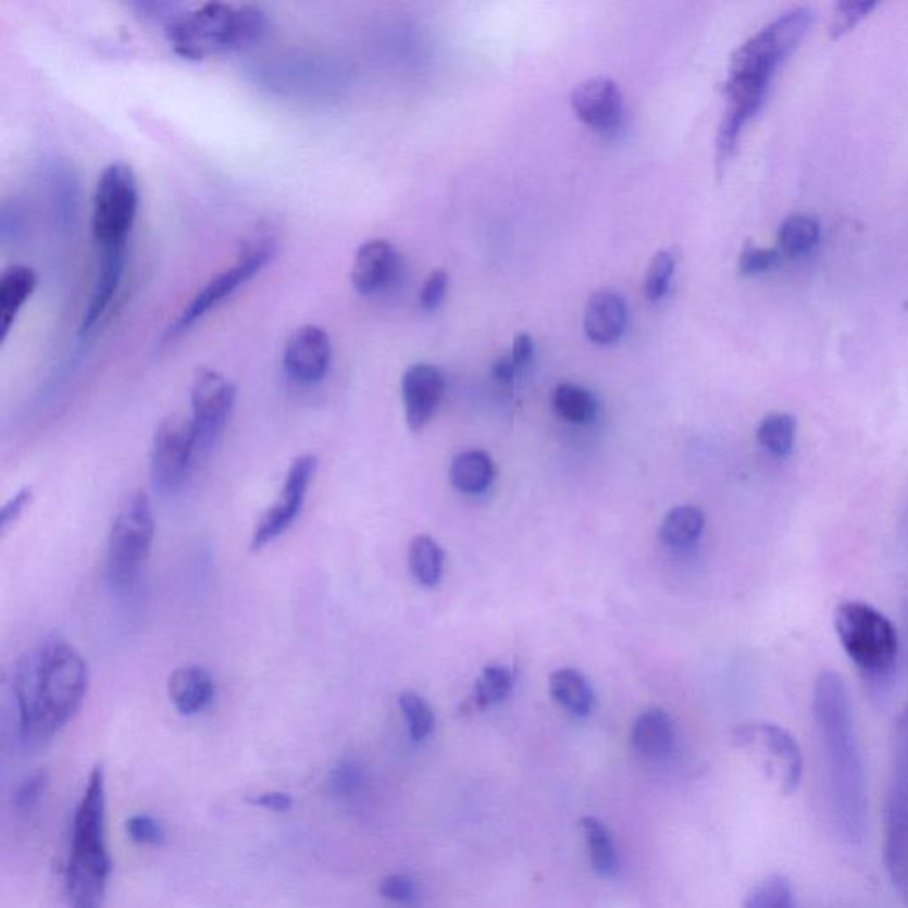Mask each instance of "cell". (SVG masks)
Returning a JSON list of instances; mask_svg holds the SVG:
<instances>
[{
    "mask_svg": "<svg viewBox=\"0 0 908 908\" xmlns=\"http://www.w3.org/2000/svg\"><path fill=\"white\" fill-rule=\"evenodd\" d=\"M812 716L822 749L829 823L843 843L860 845L868 831V781L850 694L839 674L825 671L818 676Z\"/></svg>",
    "mask_w": 908,
    "mask_h": 908,
    "instance_id": "6da1fadb",
    "label": "cell"
},
{
    "mask_svg": "<svg viewBox=\"0 0 908 908\" xmlns=\"http://www.w3.org/2000/svg\"><path fill=\"white\" fill-rule=\"evenodd\" d=\"M87 688L89 669L75 646L52 637L27 649L13 673L22 741L29 745L52 741L83 708Z\"/></svg>",
    "mask_w": 908,
    "mask_h": 908,
    "instance_id": "7a4b0ae2",
    "label": "cell"
},
{
    "mask_svg": "<svg viewBox=\"0 0 908 908\" xmlns=\"http://www.w3.org/2000/svg\"><path fill=\"white\" fill-rule=\"evenodd\" d=\"M811 24L809 8H793L736 50L724 84L726 114L747 125L761 111L775 72L806 38Z\"/></svg>",
    "mask_w": 908,
    "mask_h": 908,
    "instance_id": "3957f363",
    "label": "cell"
},
{
    "mask_svg": "<svg viewBox=\"0 0 908 908\" xmlns=\"http://www.w3.org/2000/svg\"><path fill=\"white\" fill-rule=\"evenodd\" d=\"M269 29V13L261 5L208 2L173 16L165 34L179 58L201 61L250 49Z\"/></svg>",
    "mask_w": 908,
    "mask_h": 908,
    "instance_id": "277c9868",
    "label": "cell"
},
{
    "mask_svg": "<svg viewBox=\"0 0 908 908\" xmlns=\"http://www.w3.org/2000/svg\"><path fill=\"white\" fill-rule=\"evenodd\" d=\"M72 856L66 866V891L72 894L103 893L111 875L105 846V774L92 769L83 803L73 820Z\"/></svg>",
    "mask_w": 908,
    "mask_h": 908,
    "instance_id": "5b68a950",
    "label": "cell"
},
{
    "mask_svg": "<svg viewBox=\"0 0 908 908\" xmlns=\"http://www.w3.org/2000/svg\"><path fill=\"white\" fill-rule=\"evenodd\" d=\"M834 625L845 654L860 673L884 680L898 660V632L893 621L866 601H843L834 614Z\"/></svg>",
    "mask_w": 908,
    "mask_h": 908,
    "instance_id": "8992f818",
    "label": "cell"
},
{
    "mask_svg": "<svg viewBox=\"0 0 908 908\" xmlns=\"http://www.w3.org/2000/svg\"><path fill=\"white\" fill-rule=\"evenodd\" d=\"M884 862L894 891L908 908V702L894 727L885 800Z\"/></svg>",
    "mask_w": 908,
    "mask_h": 908,
    "instance_id": "52a82bcc",
    "label": "cell"
},
{
    "mask_svg": "<svg viewBox=\"0 0 908 908\" xmlns=\"http://www.w3.org/2000/svg\"><path fill=\"white\" fill-rule=\"evenodd\" d=\"M275 252H277V240L272 233H258V235L250 236L240 254L236 256V260L226 269L221 270L219 274L213 275L212 279L208 281L198 294L194 295L192 300L179 311L176 320L165 331V343H171V339H176L190 331L199 320L226 302L227 298L236 294L244 284L254 279L256 275L274 260Z\"/></svg>",
    "mask_w": 908,
    "mask_h": 908,
    "instance_id": "ba28073f",
    "label": "cell"
},
{
    "mask_svg": "<svg viewBox=\"0 0 908 908\" xmlns=\"http://www.w3.org/2000/svg\"><path fill=\"white\" fill-rule=\"evenodd\" d=\"M154 514L146 492H135L112 522L107 547V579L117 589L134 586L151 552Z\"/></svg>",
    "mask_w": 908,
    "mask_h": 908,
    "instance_id": "9c48e42d",
    "label": "cell"
},
{
    "mask_svg": "<svg viewBox=\"0 0 908 908\" xmlns=\"http://www.w3.org/2000/svg\"><path fill=\"white\" fill-rule=\"evenodd\" d=\"M139 202V182L132 165L112 162L101 171L91 210V233L98 249L126 246Z\"/></svg>",
    "mask_w": 908,
    "mask_h": 908,
    "instance_id": "30bf717a",
    "label": "cell"
},
{
    "mask_svg": "<svg viewBox=\"0 0 908 908\" xmlns=\"http://www.w3.org/2000/svg\"><path fill=\"white\" fill-rule=\"evenodd\" d=\"M201 446L192 418L171 413L154 430L151 481L160 494H173L187 480L196 449Z\"/></svg>",
    "mask_w": 908,
    "mask_h": 908,
    "instance_id": "8fae6325",
    "label": "cell"
},
{
    "mask_svg": "<svg viewBox=\"0 0 908 908\" xmlns=\"http://www.w3.org/2000/svg\"><path fill=\"white\" fill-rule=\"evenodd\" d=\"M735 744L760 750L781 792L792 795L803 783V750L789 731L770 722H747L733 731Z\"/></svg>",
    "mask_w": 908,
    "mask_h": 908,
    "instance_id": "7c38bea8",
    "label": "cell"
},
{
    "mask_svg": "<svg viewBox=\"0 0 908 908\" xmlns=\"http://www.w3.org/2000/svg\"><path fill=\"white\" fill-rule=\"evenodd\" d=\"M318 471V458L314 455H302L289 465L288 474L284 480L283 490L279 499L274 506L261 514L260 522L254 527L250 548L263 550L275 539L281 538L298 519L302 511L303 500L308 496L309 486L313 483L314 474Z\"/></svg>",
    "mask_w": 908,
    "mask_h": 908,
    "instance_id": "4fadbf2b",
    "label": "cell"
},
{
    "mask_svg": "<svg viewBox=\"0 0 908 908\" xmlns=\"http://www.w3.org/2000/svg\"><path fill=\"white\" fill-rule=\"evenodd\" d=\"M236 387L226 375H222L212 368H199L194 375L190 403L196 428L199 432V443L202 446L212 444L235 409Z\"/></svg>",
    "mask_w": 908,
    "mask_h": 908,
    "instance_id": "5bb4252c",
    "label": "cell"
},
{
    "mask_svg": "<svg viewBox=\"0 0 908 908\" xmlns=\"http://www.w3.org/2000/svg\"><path fill=\"white\" fill-rule=\"evenodd\" d=\"M331 362L332 341L325 328L302 325L291 332L283 353V368L291 381L302 385L318 384L327 376Z\"/></svg>",
    "mask_w": 908,
    "mask_h": 908,
    "instance_id": "9a60e30c",
    "label": "cell"
},
{
    "mask_svg": "<svg viewBox=\"0 0 908 908\" xmlns=\"http://www.w3.org/2000/svg\"><path fill=\"white\" fill-rule=\"evenodd\" d=\"M572 107L587 126L601 134L614 132L623 116L620 87L611 78L598 77L579 84L572 92Z\"/></svg>",
    "mask_w": 908,
    "mask_h": 908,
    "instance_id": "2e32d148",
    "label": "cell"
},
{
    "mask_svg": "<svg viewBox=\"0 0 908 908\" xmlns=\"http://www.w3.org/2000/svg\"><path fill=\"white\" fill-rule=\"evenodd\" d=\"M444 375L435 365L415 364L405 371L401 395L407 423L412 432H421L435 415L444 396Z\"/></svg>",
    "mask_w": 908,
    "mask_h": 908,
    "instance_id": "e0dca14e",
    "label": "cell"
},
{
    "mask_svg": "<svg viewBox=\"0 0 908 908\" xmlns=\"http://www.w3.org/2000/svg\"><path fill=\"white\" fill-rule=\"evenodd\" d=\"M126 246L107 247L100 249V263H98L97 279L92 284L89 302L84 311L83 322L78 334L80 337L89 336L101 318L105 316L111 309L114 298L121 288V281L125 275Z\"/></svg>",
    "mask_w": 908,
    "mask_h": 908,
    "instance_id": "ac0fdd59",
    "label": "cell"
},
{
    "mask_svg": "<svg viewBox=\"0 0 908 908\" xmlns=\"http://www.w3.org/2000/svg\"><path fill=\"white\" fill-rule=\"evenodd\" d=\"M399 270L395 247L387 240H370L357 249L351 264V286L362 297L378 294L387 288Z\"/></svg>",
    "mask_w": 908,
    "mask_h": 908,
    "instance_id": "d6986e66",
    "label": "cell"
},
{
    "mask_svg": "<svg viewBox=\"0 0 908 908\" xmlns=\"http://www.w3.org/2000/svg\"><path fill=\"white\" fill-rule=\"evenodd\" d=\"M626 327V306L621 295L601 289L589 297L584 311V331L595 345H612Z\"/></svg>",
    "mask_w": 908,
    "mask_h": 908,
    "instance_id": "ffe728a7",
    "label": "cell"
},
{
    "mask_svg": "<svg viewBox=\"0 0 908 908\" xmlns=\"http://www.w3.org/2000/svg\"><path fill=\"white\" fill-rule=\"evenodd\" d=\"M167 693L178 713L198 716L212 705L215 682L202 666H182L169 676Z\"/></svg>",
    "mask_w": 908,
    "mask_h": 908,
    "instance_id": "44dd1931",
    "label": "cell"
},
{
    "mask_svg": "<svg viewBox=\"0 0 908 908\" xmlns=\"http://www.w3.org/2000/svg\"><path fill=\"white\" fill-rule=\"evenodd\" d=\"M38 286V275L27 264H13L0 275V339L5 341L16 318Z\"/></svg>",
    "mask_w": 908,
    "mask_h": 908,
    "instance_id": "7402d4cb",
    "label": "cell"
},
{
    "mask_svg": "<svg viewBox=\"0 0 908 908\" xmlns=\"http://www.w3.org/2000/svg\"><path fill=\"white\" fill-rule=\"evenodd\" d=\"M632 745L648 760H662L674 747V724L668 711L649 708L640 713L632 727Z\"/></svg>",
    "mask_w": 908,
    "mask_h": 908,
    "instance_id": "603a6c76",
    "label": "cell"
},
{
    "mask_svg": "<svg viewBox=\"0 0 908 908\" xmlns=\"http://www.w3.org/2000/svg\"><path fill=\"white\" fill-rule=\"evenodd\" d=\"M496 476V467L486 452L471 449L455 457L449 467V480L457 490L474 496L485 492Z\"/></svg>",
    "mask_w": 908,
    "mask_h": 908,
    "instance_id": "cb8c5ba5",
    "label": "cell"
},
{
    "mask_svg": "<svg viewBox=\"0 0 908 908\" xmlns=\"http://www.w3.org/2000/svg\"><path fill=\"white\" fill-rule=\"evenodd\" d=\"M550 694L553 699L572 711L573 716L592 713L595 694L587 677L579 669H558L550 674Z\"/></svg>",
    "mask_w": 908,
    "mask_h": 908,
    "instance_id": "d4e9b609",
    "label": "cell"
},
{
    "mask_svg": "<svg viewBox=\"0 0 908 908\" xmlns=\"http://www.w3.org/2000/svg\"><path fill=\"white\" fill-rule=\"evenodd\" d=\"M705 528V513L696 506H676L669 511L660 525L659 534L669 547H688L696 544Z\"/></svg>",
    "mask_w": 908,
    "mask_h": 908,
    "instance_id": "484cf974",
    "label": "cell"
},
{
    "mask_svg": "<svg viewBox=\"0 0 908 908\" xmlns=\"http://www.w3.org/2000/svg\"><path fill=\"white\" fill-rule=\"evenodd\" d=\"M409 567L413 579L421 586L435 587L443 577L444 552L440 545L426 534H419L410 542Z\"/></svg>",
    "mask_w": 908,
    "mask_h": 908,
    "instance_id": "4316f807",
    "label": "cell"
},
{
    "mask_svg": "<svg viewBox=\"0 0 908 908\" xmlns=\"http://www.w3.org/2000/svg\"><path fill=\"white\" fill-rule=\"evenodd\" d=\"M582 831H584L587 850H589L596 873L600 876L615 875L620 860H618V851H615L611 832L606 823H601L598 818L586 817L582 820Z\"/></svg>",
    "mask_w": 908,
    "mask_h": 908,
    "instance_id": "83f0119b",
    "label": "cell"
},
{
    "mask_svg": "<svg viewBox=\"0 0 908 908\" xmlns=\"http://www.w3.org/2000/svg\"><path fill=\"white\" fill-rule=\"evenodd\" d=\"M756 437L772 457L788 458L797 440V421L789 413H770L758 426Z\"/></svg>",
    "mask_w": 908,
    "mask_h": 908,
    "instance_id": "f1b7e54d",
    "label": "cell"
},
{
    "mask_svg": "<svg viewBox=\"0 0 908 908\" xmlns=\"http://www.w3.org/2000/svg\"><path fill=\"white\" fill-rule=\"evenodd\" d=\"M820 226L811 216L793 215L779 229V252L788 258L808 256L818 246Z\"/></svg>",
    "mask_w": 908,
    "mask_h": 908,
    "instance_id": "f546056e",
    "label": "cell"
},
{
    "mask_svg": "<svg viewBox=\"0 0 908 908\" xmlns=\"http://www.w3.org/2000/svg\"><path fill=\"white\" fill-rule=\"evenodd\" d=\"M552 407L559 418L575 424L592 421L598 410L595 396L573 384L559 385L552 396Z\"/></svg>",
    "mask_w": 908,
    "mask_h": 908,
    "instance_id": "4dcf8cb0",
    "label": "cell"
},
{
    "mask_svg": "<svg viewBox=\"0 0 908 908\" xmlns=\"http://www.w3.org/2000/svg\"><path fill=\"white\" fill-rule=\"evenodd\" d=\"M514 676L505 666H488L474 685V705L477 708L490 707L505 701L513 688Z\"/></svg>",
    "mask_w": 908,
    "mask_h": 908,
    "instance_id": "1f68e13d",
    "label": "cell"
},
{
    "mask_svg": "<svg viewBox=\"0 0 908 908\" xmlns=\"http://www.w3.org/2000/svg\"><path fill=\"white\" fill-rule=\"evenodd\" d=\"M745 908H797L793 885L786 876L763 880L747 898Z\"/></svg>",
    "mask_w": 908,
    "mask_h": 908,
    "instance_id": "d6a6232c",
    "label": "cell"
},
{
    "mask_svg": "<svg viewBox=\"0 0 908 908\" xmlns=\"http://www.w3.org/2000/svg\"><path fill=\"white\" fill-rule=\"evenodd\" d=\"M399 708L403 711L407 724H409V733L412 741L421 742L426 736L432 735L433 727H435V716L430 708L428 702L424 701L419 694L407 691V693L399 696Z\"/></svg>",
    "mask_w": 908,
    "mask_h": 908,
    "instance_id": "836d02e7",
    "label": "cell"
},
{
    "mask_svg": "<svg viewBox=\"0 0 908 908\" xmlns=\"http://www.w3.org/2000/svg\"><path fill=\"white\" fill-rule=\"evenodd\" d=\"M674 256L671 252H659L649 263L645 279V295L649 302H657L668 294L669 283L674 274Z\"/></svg>",
    "mask_w": 908,
    "mask_h": 908,
    "instance_id": "e575fe53",
    "label": "cell"
},
{
    "mask_svg": "<svg viewBox=\"0 0 908 908\" xmlns=\"http://www.w3.org/2000/svg\"><path fill=\"white\" fill-rule=\"evenodd\" d=\"M875 2H865V0L839 2L836 5L834 15H832V38H842L843 34L850 33L859 24L860 20L870 15L871 11L875 10Z\"/></svg>",
    "mask_w": 908,
    "mask_h": 908,
    "instance_id": "d590c367",
    "label": "cell"
},
{
    "mask_svg": "<svg viewBox=\"0 0 908 908\" xmlns=\"http://www.w3.org/2000/svg\"><path fill=\"white\" fill-rule=\"evenodd\" d=\"M328 784L331 792L337 797H353L356 793L361 792L364 784V770L353 761H345L332 770Z\"/></svg>",
    "mask_w": 908,
    "mask_h": 908,
    "instance_id": "8d00e7d4",
    "label": "cell"
},
{
    "mask_svg": "<svg viewBox=\"0 0 908 908\" xmlns=\"http://www.w3.org/2000/svg\"><path fill=\"white\" fill-rule=\"evenodd\" d=\"M47 788H49V772L47 770L34 772L29 778H25L24 783L20 784L16 789L15 797H13L15 808L18 811H30L36 808Z\"/></svg>",
    "mask_w": 908,
    "mask_h": 908,
    "instance_id": "74e56055",
    "label": "cell"
},
{
    "mask_svg": "<svg viewBox=\"0 0 908 908\" xmlns=\"http://www.w3.org/2000/svg\"><path fill=\"white\" fill-rule=\"evenodd\" d=\"M126 832L135 843L140 845H164L165 831L154 818L148 814H135L126 822Z\"/></svg>",
    "mask_w": 908,
    "mask_h": 908,
    "instance_id": "f35d334b",
    "label": "cell"
},
{
    "mask_svg": "<svg viewBox=\"0 0 908 908\" xmlns=\"http://www.w3.org/2000/svg\"><path fill=\"white\" fill-rule=\"evenodd\" d=\"M781 261V252L775 249L747 247L741 256V270L745 275H758L775 269Z\"/></svg>",
    "mask_w": 908,
    "mask_h": 908,
    "instance_id": "ab89813d",
    "label": "cell"
},
{
    "mask_svg": "<svg viewBox=\"0 0 908 908\" xmlns=\"http://www.w3.org/2000/svg\"><path fill=\"white\" fill-rule=\"evenodd\" d=\"M381 894L395 904L412 905L418 899V885L409 875H390L382 880Z\"/></svg>",
    "mask_w": 908,
    "mask_h": 908,
    "instance_id": "60d3db41",
    "label": "cell"
},
{
    "mask_svg": "<svg viewBox=\"0 0 908 908\" xmlns=\"http://www.w3.org/2000/svg\"><path fill=\"white\" fill-rule=\"evenodd\" d=\"M447 281H449V277L444 270H435L430 274L428 279L424 281L421 294H419V302H421L423 309L433 311L440 306L444 295H446Z\"/></svg>",
    "mask_w": 908,
    "mask_h": 908,
    "instance_id": "b9f144b4",
    "label": "cell"
},
{
    "mask_svg": "<svg viewBox=\"0 0 908 908\" xmlns=\"http://www.w3.org/2000/svg\"><path fill=\"white\" fill-rule=\"evenodd\" d=\"M30 502H33V488L30 486H25L22 490L16 492L15 496L11 497L0 511V527H2V531H8L11 525H15L20 517L29 508Z\"/></svg>",
    "mask_w": 908,
    "mask_h": 908,
    "instance_id": "7bdbcfd3",
    "label": "cell"
},
{
    "mask_svg": "<svg viewBox=\"0 0 908 908\" xmlns=\"http://www.w3.org/2000/svg\"><path fill=\"white\" fill-rule=\"evenodd\" d=\"M249 804L258 806V808L269 809V811L286 812L294 806V798L289 797L288 793L283 792H266L256 795V797L247 798Z\"/></svg>",
    "mask_w": 908,
    "mask_h": 908,
    "instance_id": "ee69618b",
    "label": "cell"
},
{
    "mask_svg": "<svg viewBox=\"0 0 908 908\" xmlns=\"http://www.w3.org/2000/svg\"><path fill=\"white\" fill-rule=\"evenodd\" d=\"M533 353L534 343L527 334H519V336L514 337L513 350H511L514 364L522 368V365L527 364L533 359Z\"/></svg>",
    "mask_w": 908,
    "mask_h": 908,
    "instance_id": "f6af8a7d",
    "label": "cell"
},
{
    "mask_svg": "<svg viewBox=\"0 0 908 908\" xmlns=\"http://www.w3.org/2000/svg\"><path fill=\"white\" fill-rule=\"evenodd\" d=\"M519 365L514 364L513 357H502L494 365V376L500 384H511L514 381Z\"/></svg>",
    "mask_w": 908,
    "mask_h": 908,
    "instance_id": "bcb514c9",
    "label": "cell"
}]
</instances>
